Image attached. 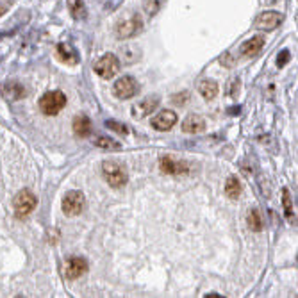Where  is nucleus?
<instances>
[{"instance_id": "1", "label": "nucleus", "mask_w": 298, "mask_h": 298, "mask_svg": "<svg viewBox=\"0 0 298 298\" xmlns=\"http://www.w3.org/2000/svg\"><path fill=\"white\" fill-rule=\"evenodd\" d=\"M102 175L108 181L111 188H122L127 184V171L116 161H104L102 163Z\"/></svg>"}, {"instance_id": "2", "label": "nucleus", "mask_w": 298, "mask_h": 298, "mask_svg": "<svg viewBox=\"0 0 298 298\" xmlns=\"http://www.w3.org/2000/svg\"><path fill=\"white\" fill-rule=\"evenodd\" d=\"M66 106V95L63 91H49L39 98V109L47 116H55Z\"/></svg>"}, {"instance_id": "3", "label": "nucleus", "mask_w": 298, "mask_h": 298, "mask_svg": "<svg viewBox=\"0 0 298 298\" xmlns=\"http://www.w3.org/2000/svg\"><path fill=\"white\" fill-rule=\"evenodd\" d=\"M38 205V198L32 191L29 190H22L18 195L15 196V202H13V207H15V215L18 218H25L29 216L32 211L36 209Z\"/></svg>"}, {"instance_id": "4", "label": "nucleus", "mask_w": 298, "mask_h": 298, "mask_svg": "<svg viewBox=\"0 0 298 298\" xmlns=\"http://www.w3.org/2000/svg\"><path fill=\"white\" fill-rule=\"evenodd\" d=\"M95 74L102 79H112L120 72V61L114 54H106L93 64Z\"/></svg>"}, {"instance_id": "5", "label": "nucleus", "mask_w": 298, "mask_h": 298, "mask_svg": "<svg viewBox=\"0 0 298 298\" xmlns=\"http://www.w3.org/2000/svg\"><path fill=\"white\" fill-rule=\"evenodd\" d=\"M86 198L81 191H68L63 198V213L66 216H77L82 213Z\"/></svg>"}, {"instance_id": "6", "label": "nucleus", "mask_w": 298, "mask_h": 298, "mask_svg": "<svg viewBox=\"0 0 298 298\" xmlns=\"http://www.w3.org/2000/svg\"><path fill=\"white\" fill-rule=\"evenodd\" d=\"M137 89H139V86H137L136 81H134L131 75H125V77L118 79L116 82H114V88H112V91H114L116 98L127 100V98H132L134 95L137 93Z\"/></svg>"}, {"instance_id": "7", "label": "nucleus", "mask_w": 298, "mask_h": 298, "mask_svg": "<svg viewBox=\"0 0 298 298\" xmlns=\"http://www.w3.org/2000/svg\"><path fill=\"white\" fill-rule=\"evenodd\" d=\"M163 173H168V175H184L190 171V164L186 161H181V159H175L171 156L161 157V163H159Z\"/></svg>"}, {"instance_id": "8", "label": "nucleus", "mask_w": 298, "mask_h": 298, "mask_svg": "<svg viewBox=\"0 0 298 298\" xmlns=\"http://www.w3.org/2000/svg\"><path fill=\"white\" fill-rule=\"evenodd\" d=\"M86 271H88V263H86L82 257H72V259L66 261L63 266L64 279H68V280L79 279V277H82Z\"/></svg>"}, {"instance_id": "9", "label": "nucleus", "mask_w": 298, "mask_h": 298, "mask_svg": "<svg viewBox=\"0 0 298 298\" xmlns=\"http://www.w3.org/2000/svg\"><path fill=\"white\" fill-rule=\"evenodd\" d=\"M282 24V15L277 11H264L263 15L257 16L255 27L261 30H273Z\"/></svg>"}, {"instance_id": "10", "label": "nucleus", "mask_w": 298, "mask_h": 298, "mask_svg": "<svg viewBox=\"0 0 298 298\" xmlns=\"http://www.w3.org/2000/svg\"><path fill=\"white\" fill-rule=\"evenodd\" d=\"M159 102H161V98L159 97H148V98H145V100H141V102L136 104V106L132 108V118L141 120V118L152 114V111H156L157 109Z\"/></svg>"}, {"instance_id": "11", "label": "nucleus", "mask_w": 298, "mask_h": 298, "mask_svg": "<svg viewBox=\"0 0 298 298\" xmlns=\"http://www.w3.org/2000/svg\"><path fill=\"white\" fill-rule=\"evenodd\" d=\"M175 123H177V114L173 111H161L159 114H156V116L152 118V127L161 132L170 131Z\"/></svg>"}, {"instance_id": "12", "label": "nucleus", "mask_w": 298, "mask_h": 298, "mask_svg": "<svg viewBox=\"0 0 298 298\" xmlns=\"http://www.w3.org/2000/svg\"><path fill=\"white\" fill-rule=\"evenodd\" d=\"M141 29H143L141 20L137 18V16H134V18L127 20V22H122V24H118L116 34H118V38H120V39L132 38V36H136Z\"/></svg>"}, {"instance_id": "13", "label": "nucleus", "mask_w": 298, "mask_h": 298, "mask_svg": "<svg viewBox=\"0 0 298 298\" xmlns=\"http://www.w3.org/2000/svg\"><path fill=\"white\" fill-rule=\"evenodd\" d=\"M264 47V38L263 36H254V38L246 39L243 45H241V54L244 55V57H254V55H257L263 50Z\"/></svg>"}, {"instance_id": "14", "label": "nucleus", "mask_w": 298, "mask_h": 298, "mask_svg": "<svg viewBox=\"0 0 298 298\" xmlns=\"http://www.w3.org/2000/svg\"><path fill=\"white\" fill-rule=\"evenodd\" d=\"M205 129V120L198 114H190V116L182 122V131L186 134H198Z\"/></svg>"}, {"instance_id": "15", "label": "nucleus", "mask_w": 298, "mask_h": 298, "mask_svg": "<svg viewBox=\"0 0 298 298\" xmlns=\"http://www.w3.org/2000/svg\"><path fill=\"white\" fill-rule=\"evenodd\" d=\"M57 55H59V59H61L63 63H66V64H77L79 63L77 50H75L70 43L57 45Z\"/></svg>"}, {"instance_id": "16", "label": "nucleus", "mask_w": 298, "mask_h": 298, "mask_svg": "<svg viewBox=\"0 0 298 298\" xmlns=\"http://www.w3.org/2000/svg\"><path fill=\"white\" fill-rule=\"evenodd\" d=\"M91 120L88 116H75L74 120V134L77 137H86L91 134Z\"/></svg>"}, {"instance_id": "17", "label": "nucleus", "mask_w": 298, "mask_h": 298, "mask_svg": "<svg viewBox=\"0 0 298 298\" xmlns=\"http://www.w3.org/2000/svg\"><path fill=\"white\" fill-rule=\"evenodd\" d=\"M218 91H220V86H218L216 81H202V82L198 84V93H200L205 100H213V98L218 95Z\"/></svg>"}, {"instance_id": "18", "label": "nucleus", "mask_w": 298, "mask_h": 298, "mask_svg": "<svg viewBox=\"0 0 298 298\" xmlns=\"http://www.w3.org/2000/svg\"><path fill=\"white\" fill-rule=\"evenodd\" d=\"M225 195L229 196L230 200H238L241 195V182L238 177H229L225 182Z\"/></svg>"}, {"instance_id": "19", "label": "nucleus", "mask_w": 298, "mask_h": 298, "mask_svg": "<svg viewBox=\"0 0 298 298\" xmlns=\"http://www.w3.org/2000/svg\"><path fill=\"white\" fill-rule=\"evenodd\" d=\"M246 223H248V229L254 230V232H261L264 229V221L263 216H261L259 209H252L246 216Z\"/></svg>"}, {"instance_id": "20", "label": "nucleus", "mask_w": 298, "mask_h": 298, "mask_svg": "<svg viewBox=\"0 0 298 298\" xmlns=\"http://www.w3.org/2000/svg\"><path fill=\"white\" fill-rule=\"evenodd\" d=\"M4 95L7 98H11V100H16V98H22L25 95V89L20 86L16 81H13V82L9 84H5V88H4Z\"/></svg>"}, {"instance_id": "21", "label": "nucleus", "mask_w": 298, "mask_h": 298, "mask_svg": "<svg viewBox=\"0 0 298 298\" xmlns=\"http://www.w3.org/2000/svg\"><path fill=\"white\" fill-rule=\"evenodd\" d=\"M68 5H70V13L74 18H84L86 11H84V4L82 0H68Z\"/></svg>"}, {"instance_id": "22", "label": "nucleus", "mask_w": 298, "mask_h": 298, "mask_svg": "<svg viewBox=\"0 0 298 298\" xmlns=\"http://www.w3.org/2000/svg\"><path fill=\"white\" fill-rule=\"evenodd\" d=\"M282 204H284V213L288 216L289 220H293V204H291V195L289 191L284 188L282 190Z\"/></svg>"}, {"instance_id": "23", "label": "nucleus", "mask_w": 298, "mask_h": 298, "mask_svg": "<svg viewBox=\"0 0 298 298\" xmlns=\"http://www.w3.org/2000/svg\"><path fill=\"white\" fill-rule=\"evenodd\" d=\"M95 147L98 148H120V143L118 141H112V139H109V137L106 136H98L97 139H95Z\"/></svg>"}, {"instance_id": "24", "label": "nucleus", "mask_w": 298, "mask_h": 298, "mask_svg": "<svg viewBox=\"0 0 298 298\" xmlns=\"http://www.w3.org/2000/svg\"><path fill=\"white\" fill-rule=\"evenodd\" d=\"M106 127L109 129V131H114L118 132V134H122V136H125V134H129V129L123 125V123L120 122H114V120H108L106 122Z\"/></svg>"}, {"instance_id": "25", "label": "nucleus", "mask_w": 298, "mask_h": 298, "mask_svg": "<svg viewBox=\"0 0 298 298\" xmlns=\"http://www.w3.org/2000/svg\"><path fill=\"white\" fill-rule=\"evenodd\" d=\"M288 61H289V52L288 50H282L279 54V57H277V64H279V66H284Z\"/></svg>"}, {"instance_id": "26", "label": "nucleus", "mask_w": 298, "mask_h": 298, "mask_svg": "<svg viewBox=\"0 0 298 298\" xmlns=\"http://www.w3.org/2000/svg\"><path fill=\"white\" fill-rule=\"evenodd\" d=\"M182 97H173V102L175 104H182L184 102V100H188V98H190V95L186 93V91H184V93H181Z\"/></svg>"}, {"instance_id": "27", "label": "nucleus", "mask_w": 298, "mask_h": 298, "mask_svg": "<svg viewBox=\"0 0 298 298\" xmlns=\"http://www.w3.org/2000/svg\"><path fill=\"white\" fill-rule=\"evenodd\" d=\"M266 4H273V2H277V0H264Z\"/></svg>"}]
</instances>
